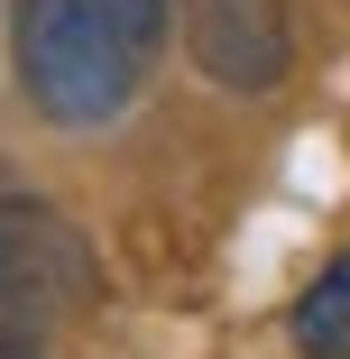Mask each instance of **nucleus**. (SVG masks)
I'll return each mask as SVG.
<instances>
[{"label": "nucleus", "mask_w": 350, "mask_h": 359, "mask_svg": "<svg viewBox=\"0 0 350 359\" xmlns=\"http://www.w3.org/2000/svg\"><path fill=\"white\" fill-rule=\"evenodd\" d=\"M184 55L222 93H276L295 65L286 0H184Z\"/></svg>", "instance_id": "nucleus-3"}, {"label": "nucleus", "mask_w": 350, "mask_h": 359, "mask_svg": "<svg viewBox=\"0 0 350 359\" xmlns=\"http://www.w3.org/2000/svg\"><path fill=\"white\" fill-rule=\"evenodd\" d=\"M10 74L46 129H111L138 102L148 65L83 0H10Z\"/></svg>", "instance_id": "nucleus-1"}, {"label": "nucleus", "mask_w": 350, "mask_h": 359, "mask_svg": "<svg viewBox=\"0 0 350 359\" xmlns=\"http://www.w3.org/2000/svg\"><path fill=\"white\" fill-rule=\"evenodd\" d=\"M83 10H102L111 28H120V46L148 65L157 46H166V28H175V0H83Z\"/></svg>", "instance_id": "nucleus-5"}, {"label": "nucleus", "mask_w": 350, "mask_h": 359, "mask_svg": "<svg viewBox=\"0 0 350 359\" xmlns=\"http://www.w3.org/2000/svg\"><path fill=\"white\" fill-rule=\"evenodd\" d=\"M93 295H102L93 240L46 194H0V304L19 323H55V313H83Z\"/></svg>", "instance_id": "nucleus-2"}, {"label": "nucleus", "mask_w": 350, "mask_h": 359, "mask_svg": "<svg viewBox=\"0 0 350 359\" xmlns=\"http://www.w3.org/2000/svg\"><path fill=\"white\" fill-rule=\"evenodd\" d=\"M0 359H37V350H28V341H10V332H0Z\"/></svg>", "instance_id": "nucleus-6"}, {"label": "nucleus", "mask_w": 350, "mask_h": 359, "mask_svg": "<svg viewBox=\"0 0 350 359\" xmlns=\"http://www.w3.org/2000/svg\"><path fill=\"white\" fill-rule=\"evenodd\" d=\"M286 341L304 350V359H350V249L295 295V313H286Z\"/></svg>", "instance_id": "nucleus-4"}]
</instances>
